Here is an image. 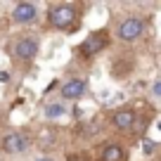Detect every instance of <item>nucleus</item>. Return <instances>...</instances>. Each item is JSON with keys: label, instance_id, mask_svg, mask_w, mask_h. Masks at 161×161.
<instances>
[{"label": "nucleus", "instance_id": "obj_5", "mask_svg": "<svg viewBox=\"0 0 161 161\" xmlns=\"http://www.w3.org/2000/svg\"><path fill=\"white\" fill-rule=\"evenodd\" d=\"M14 55H17V59H21V62H31L36 55H38V40H36L33 36L19 38L14 43Z\"/></svg>", "mask_w": 161, "mask_h": 161}, {"label": "nucleus", "instance_id": "obj_13", "mask_svg": "<svg viewBox=\"0 0 161 161\" xmlns=\"http://www.w3.org/2000/svg\"><path fill=\"white\" fill-rule=\"evenodd\" d=\"M0 80H7V74H3V71H0Z\"/></svg>", "mask_w": 161, "mask_h": 161}, {"label": "nucleus", "instance_id": "obj_6", "mask_svg": "<svg viewBox=\"0 0 161 161\" xmlns=\"http://www.w3.org/2000/svg\"><path fill=\"white\" fill-rule=\"evenodd\" d=\"M36 17H38V10H36L33 3H17L14 10H12L14 24H33Z\"/></svg>", "mask_w": 161, "mask_h": 161}, {"label": "nucleus", "instance_id": "obj_12", "mask_svg": "<svg viewBox=\"0 0 161 161\" xmlns=\"http://www.w3.org/2000/svg\"><path fill=\"white\" fill-rule=\"evenodd\" d=\"M154 95H156V97H161V78L154 83Z\"/></svg>", "mask_w": 161, "mask_h": 161}, {"label": "nucleus", "instance_id": "obj_7", "mask_svg": "<svg viewBox=\"0 0 161 161\" xmlns=\"http://www.w3.org/2000/svg\"><path fill=\"white\" fill-rule=\"evenodd\" d=\"M86 90H88V83L86 80H80V78H71V80H66L64 86H62V97L64 100H78V97H83L86 95Z\"/></svg>", "mask_w": 161, "mask_h": 161}, {"label": "nucleus", "instance_id": "obj_15", "mask_svg": "<svg viewBox=\"0 0 161 161\" xmlns=\"http://www.w3.org/2000/svg\"><path fill=\"white\" fill-rule=\"evenodd\" d=\"M159 128H161V126H159Z\"/></svg>", "mask_w": 161, "mask_h": 161}, {"label": "nucleus", "instance_id": "obj_11", "mask_svg": "<svg viewBox=\"0 0 161 161\" xmlns=\"http://www.w3.org/2000/svg\"><path fill=\"white\" fill-rule=\"evenodd\" d=\"M152 152H154V142L145 140V154H152Z\"/></svg>", "mask_w": 161, "mask_h": 161}, {"label": "nucleus", "instance_id": "obj_10", "mask_svg": "<svg viewBox=\"0 0 161 161\" xmlns=\"http://www.w3.org/2000/svg\"><path fill=\"white\" fill-rule=\"evenodd\" d=\"M64 111H66V107L62 104V102H52V104H45L43 114H45V119H59Z\"/></svg>", "mask_w": 161, "mask_h": 161}, {"label": "nucleus", "instance_id": "obj_8", "mask_svg": "<svg viewBox=\"0 0 161 161\" xmlns=\"http://www.w3.org/2000/svg\"><path fill=\"white\" fill-rule=\"evenodd\" d=\"M111 121H114V126H116V128H121V130H128V128H133V123H135V114H133L130 109H119V111H114Z\"/></svg>", "mask_w": 161, "mask_h": 161}, {"label": "nucleus", "instance_id": "obj_9", "mask_svg": "<svg viewBox=\"0 0 161 161\" xmlns=\"http://www.w3.org/2000/svg\"><path fill=\"white\" fill-rule=\"evenodd\" d=\"M126 159V149L121 145H107L102 149V161H123Z\"/></svg>", "mask_w": 161, "mask_h": 161}, {"label": "nucleus", "instance_id": "obj_4", "mask_svg": "<svg viewBox=\"0 0 161 161\" xmlns=\"http://www.w3.org/2000/svg\"><path fill=\"white\" fill-rule=\"evenodd\" d=\"M3 152L5 154H21V152H26L29 149V145H31V140H29V135L26 133H19V130H14V133H7L5 137H3Z\"/></svg>", "mask_w": 161, "mask_h": 161}, {"label": "nucleus", "instance_id": "obj_2", "mask_svg": "<svg viewBox=\"0 0 161 161\" xmlns=\"http://www.w3.org/2000/svg\"><path fill=\"white\" fill-rule=\"evenodd\" d=\"M107 43H109V33H107L104 29L102 31H92V33L78 45V52L83 57H95V55H100V52L107 47Z\"/></svg>", "mask_w": 161, "mask_h": 161}, {"label": "nucleus", "instance_id": "obj_3", "mask_svg": "<svg viewBox=\"0 0 161 161\" xmlns=\"http://www.w3.org/2000/svg\"><path fill=\"white\" fill-rule=\"evenodd\" d=\"M142 31H145V19L142 17H128L119 24V38L126 40V43H133L142 36Z\"/></svg>", "mask_w": 161, "mask_h": 161}, {"label": "nucleus", "instance_id": "obj_1", "mask_svg": "<svg viewBox=\"0 0 161 161\" xmlns=\"http://www.w3.org/2000/svg\"><path fill=\"white\" fill-rule=\"evenodd\" d=\"M47 19L55 29L62 31H71L76 24V10L74 5H52L50 12H47Z\"/></svg>", "mask_w": 161, "mask_h": 161}, {"label": "nucleus", "instance_id": "obj_14", "mask_svg": "<svg viewBox=\"0 0 161 161\" xmlns=\"http://www.w3.org/2000/svg\"><path fill=\"white\" fill-rule=\"evenodd\" d=\"M38 161H55V159H50V156H47V159H38Z\"/></svg>", "mask_w": 161, "mask_h": 161}]
</instances>
